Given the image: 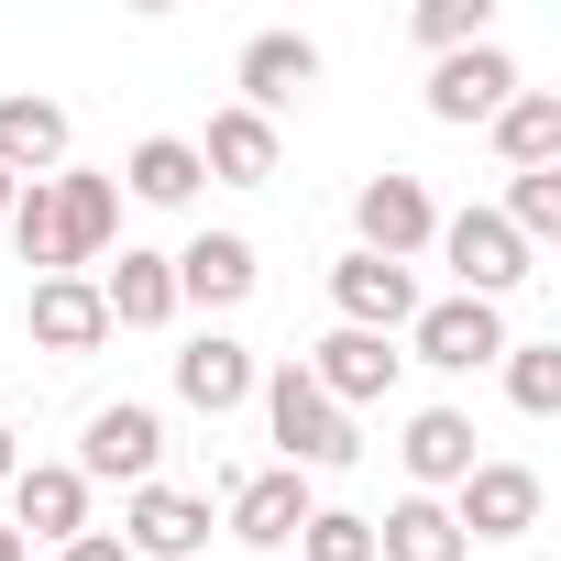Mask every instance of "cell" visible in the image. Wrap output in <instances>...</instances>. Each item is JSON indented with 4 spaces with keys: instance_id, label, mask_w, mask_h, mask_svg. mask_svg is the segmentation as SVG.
I'll return each instance as SVG.
<instances>
[{
    "instance_id": "6da1fadb",
    "label": "cell",
    "mask_w": 561,
    "mask_h": 561,
    "mask_svg": "<svg viewBox=\"0 0 561 561\" xmlns=\"http://www.w3.org/2000/svg\"><path fill=\"white\" fill-rule=\"evenodd\" d=\"M253 397H264V430H275V451H287V473H342V462L364 451V440H353V419L309 386V364H275Z\"/></svg>"
},
{
    "instance_id": "7a4b0ae2",
    "label": "cell",
    "mask_w": 561,
    "mask_h": 561,
    "mask_svg": "<svg viewBox=\"0 0 561 561\" xmlns=\"http://www.w3.org/2000/svg\"><path fill=\"white\" fill-rule=\"evenodd\" d=\"M495 353H506V309H484V298H419L408 364H430V375H484Z\"/></svg>"
},
{
    "instance_id": "3957f363",
    "label": "cell",
    "mask_w": 561,
    "mask_h": 561,
    "mask_svg": "<svg viewBox=\"0 0 561 561\" xmlns=\"http://www.w3.org/2000/svg\"><path fill=\"white\" fill-rule=\"evenodd\" d=\"M353 231H364L353 253H375V264H419V253L440 242V209H430V187H419V176H397V165H386V176H364Z\"/></svg>"
},
{
    "instance_id": "277c9868",
    "label": "cell",
    "mask_w": 561,
    "mask_h": 561,
    "mask_svg": "<svg viewBox=\"0 0 561 561\" xmlns=\"http://www.w3.org/2000/svg\"><path fill=\"white\" fill-rule=\"evenodd\" d=\"M154 462H165V419H154L144 397H111V408H89L78 484H154Z\"/></svg>"
},
{
    "instance_id": "5b68a950",
    "label": "cell",
    "mask_w": 561,
    "mask_h": 561,
    "mask_svg": "<svg viewBox=\"0 0 561 561\" xmlns=\"http://www.w3.org/2000/svg\"><path fill=\"white\" fill-rule=\"evenodd\" d=\"M440 506H451L462 550H473V539H528V528H539V473H528V462H473Z\"/></svg>"
},
{
    "instance_id": "8992f818",
    "label": "cell",
    "mask_w": 561,
    "mask_h": 561,
    "mask_svg": "<svg viewBox=\"0 0 561 561\" xmlns=\"http://www.w3.org/2000/svg\"><path fill=\"white\" fill-rule=\"evenodd\" d=\"M440 264L462 275V298H484V309H495L506 287H528V242H517L495 209H451V220H440Z\"/></svg>"
},
{
    "instance_id": "52a82bcc",
    "label": "cell",
    "mask_w": 561,
    "mask_h": 561,
    "mask_svg": "<svg viewBox=\"0 0 561 561\" xmlns=\"http://www.w3.org/2000/svg\"><path fill=\"white\" fill-rule=\"evenodd\" d=\"M133 561H198L209 550V495H187V484H133V506H122V528H111Z\"/></svg>"
},
{
    "instance_id": "ba28073f",
    "label": "cell",
    "mask_w": 561,
    "mask_h": 561,
    "mask_svg": "<svg viewBox=\"0 0 561 561\" xmlns=\"http://www.w3.org/2000/svg\"><path fill=\"white\" fill-rule=\"evenodd\" d=\"M331 309H342V331L397 342V331L419 320V275H408V264H375V253H342V264H331Z\"/></svg>"
},
{
    "instance_id": "9c48e42d",
    "label": "cell",
    "mask_w": 561,
    "mask_h": 561,
    "mask_svg": "<svg viewBox=\"0 0 561 561\" xmlns=\"http://www.w3.org/2000/svg\"><path fill=\"white\" fill-rule=\"evenodd\" d=\"M517 100V67H506V45H462V56H440L430 67V122H495Z\"/></svg>"
},
{
    "instance_id": "30bf717a",
    "label": "cell",
    "mask_w": 561,
    "mask_h": 561,
    "mask_svg": "<svg viewBox=\"0 0 561 561\" xmlns=\"http://www.w3.org/2000/svg\"><path fill=\"white\" fill-rule=\"evenodd\" d=\"M397 364H408L397 342H375V331H331V342L309 353V386H320V397H331V408L353 419V408H375V397H397Z\"/></svg>"
},
{
    "instance_id": "8fae6325",
    "label": "cell",
    "mask_w": 561,
    "mask_h": 561,
    "mask_svg": "<svg viewBox=\"0 0 561 561\" xmlns=\"http://www.w3.org/2000/svg\"><path fill=\"white\" fill-rule=\"evenodd\" d=\"M165 264H176V309H242V298H253V275H264L242 231H198V242L165 253Z\"/></svg>"
},
{
    "instance_id": "7c38bea8",
    "label": "cell",
    "mask_w": 561,
    "mask_h": 561,
    "mask_svg": "<svg viewBox=\"0 0 561 561\" xmlns=\"http://www.w3.org/2000/svg\"><path fill=\"white\" fill-rule=\"evenodd\" d=\"M12 528H23V550H34V539L67 550V539L89 528V484H78V462H23V473H12Z\"/></svg>"
},
{
    "instance_id": "4fadbf2b",
    "label": "cell",
    "mask_w": 561,
    "mask_h": 561,
    "mask_svg": "<svg viewBox=\"0 0 561 561\" xmlns=\"http://www.w3.org/2000/svg\"><path fill=\"white\" fill-rule=\"evenodd\" d=\"M89 287H100L111 331H165V320H176V264H165V253H144V242H122V264H111V275H89Z\"/></svg>"
},
{
    "instance_id": "5bb4252c",
    "label": "cell",
    "mask_w": 561,
    "mask_h": 561,
    "mask_svg": "<svg viewBox=\"0 0 561 561\" xmlns=\"http://www.w3.org/2000/svg\"><path fill=\"white\" fill-rule=\"evenodd\" d=\"M298 528H309V473L275 462V473H242V484H231V539H242V550H287Z\"/></svg>"
},
{
    "instance_id": "9a60e30c",
    "label": "cell",
    "mask_w": 561,
    "mask_h": 561,
    "mask_svg": "<svg viewBox=\"0 0 561 561\" xmlns=\"http://www.w3.org/2000/svg\"><path fill=\"white\" fill-rule=\"evenodd\" d=\"M309 89H320V45L309 34H253L242 45V111L253 122H275V111L309 100Z\"/></svg>"
},
{
    "instance_id": "2e32d148",
    "label": "cell",
    "mask_w": 561,
    "mask_h": 561,
    "mask_svg": "<svg viewBox=\"0 0 561 561\" xmlns=\"http://www.w3.org/2000/svg\"><path fill=\"white\" fill-rule=\"evenodd\" d=\"M23 331H34L45 353H100V342H111V309H100V287H89V275H34Z\"/></svg>"
},
{
    "instance_id": "e0dca14e",
    "label": "cell",
    "mask_w": 561,
    "mask_h": 561,
    "mask_svg": "<svg viewBox=\"0 0 561 561\" xmlns=\"http://www.w3.org/2000/svg\"><path fill=\"white\" fill-rule=\"evenodd\" d=\"M45 187H56V220H67V264L89 275V264L111 253V231H122V187H111L100 165H56Z\"/></svg>"
},
{
    "instance_id": "ac0fdd59",
    "label": "cell",
    "mask_w": 561,
    "mask_h": 561,
    "mask_svg": "<svg viewBox=\"0 0 561 561\" xmlns=\"http://www.w3.org/2000/svg\"><path fill=\"white\" fill-rule=\"evenodd\" d=\"M253 386H264V375H253V353H242L231 331H198V342L176 353V397H187L198 419H231V408H242Z\"/></svg>"
},
{
    "instance_id": "d6986e66",
    "label": "cell",
    "mask_w": 561,
    "mask_h": 561,
    "mask_svg": "<svg viewBox=\"0 0 561 561\" xmlns=\"http://www.w3.org/2000/svg\"><path fill=\"white\" fill-rule=\"evenodd\" d=\"M397 462H408V484H419V495H451L484 451H473V419H462V408H419V419H408V440H397Z\"/></svg>"
},
{
    "instance_id": "ffe728a7",
    "label": "cell",
    "mask_w": 561,
    "mask_h": 561,
    "mask_svg": "<svg viewBox=\"0 0 561 561\" xmlns=\"http://www.w3.org/2000/svg\"><path fill=\"white\" fill-rule=\"evenodd\" d=\"M56 165H67V111L34 100V89H12V100H0V176L34 187V176H56Z\"/></svg>"
},
{
    "instance_id": "44dd1931",
    "label": "cell",
    "mask_w": 561,
    "mask_h": 561,
    "mask_svg": "<svg viewBox=\"0 0 561 561\" xmlns=\"http://www.w3.org/2000/svg\"><path fill=\"white\" fill-rule=\"evenodd\" d=\"M122 187H133L144 209H187V198L209 187V165H198V144H187V133H144V144H133V165H122Z\"/></svg>"
},
{
    "instance_id": "7402d4cb",
    "label": "cell",
    "mask_w": 561,
    "mask_h": 561,
    "mask_svg": "<svg viewBox=\"0 0 561 561\" xmlns=\"http://www.w3.org/2000/svg\"><path fill=\"white\" fill-rule=\"evenodd\" d=\"M375 561H473V550H462V528H451L440 495H397L375 517Z\"/></svg>"
},
{
    "instance_id": "603a6c76",
    "label": "cell",
    "mask_w": 561,
    "mask_h": 561,
    "mask_svg": "<svg viewBox=\"0 0 561 561\" xmlns=\"http://www.w3.org/2000/svg\"><path fill=\"white\" fill-rule=\"evenodd\" d=\"M198 165H209L220 187H264V176H275V122H253V111H209Z\"/></svg>"
},
{
    "instance_id": "cb8c5ba5",
    "label": "cell",
    "mask_w": 561,
    "mask_h": 561,
    "mask_svg": "<svg viewBox=\"0 0 561 561\" xmlns=\"http://www.w3.org/2000/svg\"><path fill=\"white\" fill-rule=\"evenodd\" d=\"M495 154H506L517 176L561 165V100H550V89H517V100L495 111Z\"/></svg>"
},
{
    "instance_id": "d4e9b609",
    "label": "cell",
    "mask_w": 561,
    "mask_h": 561,
    "mask_svg": "<svg viewBox=\"0 0 561 561\" xmlns=\"http://www.w3.org/2000/svg\"><path fill=\"white\" fill-rule=\"evenodd\" d=\"M495 364H506V397H517V419H550V408H561V342H506Z\"/></svg>"
},
{
    "instance_id": "484cf974",
    "label": "cell",
    "mask_w": 561,
    "mask_h": 561,
    "mask_svg": "<svg viewBox=\"0 0 561 561\" xmlns=\"http://www.w3.org/2000/svg\"><path fill=\"white\" fill-rule=\"evenodd\" d=\"M484 23H495V0H419V12H408V34H419L430 56H462V45H495Z\"/></svg>"
},
{
    "instance_id": "4316f807",
    "label": "cell",
    "mask_w": 561,
    "mask_h": 561,
    "mask_svg": "<svg viewBox=\"0 0 561 561\" xmlns=\"http://www.w3.org/2000/svg\"><path fill=\"white\" fill-rule=\"evenodd\" d=\"M495 220H506V231H517L528 253H539V242H561V165H539V176H517Z\"/></svg>"
},
{
    "instance_id": "83f0119b",
    "label": "cell",
    "mask_w": 561,
    "mask_h": 561,
    "mask_svg": "<svg viewBox=\"0 0 561 561\" xmlns=\"http://www.w3.org/2000/svg\"><path fill=\"white\" fill-rule=\"evenodd\" d=\"M298 561H375V517H353V506H309Z\"/></svg>"
},
{
    "instance_id": "f1b7e54d",
    "label": "cell",
    "mask_w": 561,
    "mask_h": 561,
    "mask_svg": "<svg viewBox=\"0 0 561 561\" xmlns=\"http://www.w3.org/2000/svg\"><path fill=\"white\" fill-rule=\"evenodd\" d=\"M56 561H133V550H122V539H111V528H78V539H67V550H56Z\"/></svg>"
},
{
    "instance_id": "f546056e",
    "label": "cell",
    "mask_w": 561,
    "mask_h": 561,
    "mask_svg": "<svg viewBox=\"0 0 561 561\" xmlns=\"http://www.w3.org/2000/svg\"><path fill=\"white\" fill-rule=\"evenodd\" d=\"M23 473V440H12V419H0V484H12Z\"/></svg>"
},
{
    "instance_id": "4dcf8cb0",
    "label": "cell",
    "mask_w": 561,
    "mask_h": 561,
    "mask_svg": "<svg viewBox=\"0 0 561 561\" xmlns=\"http://www.w3.org/2000/svg\"><path fill=\"white\" fill-rule=\"evenodd\" d=\"M0 561H34V550H23V528H12V517H0Z\"/></svg>"
},
{
    "instance_id": "1f68e13d",
    "label": "cell",
    "mask_w": 561,
    "mask_h": 561,
    "mask_svg": "<svg viewBox=\"0 0 561 561\" xmlns=\"http://www.w3.org/2000/svg\"><path fill=\"white\" fill-rule=\"evenodd\" d=\"M0 220H12V176H0Z\"/></svg>"
}]
</instances>
